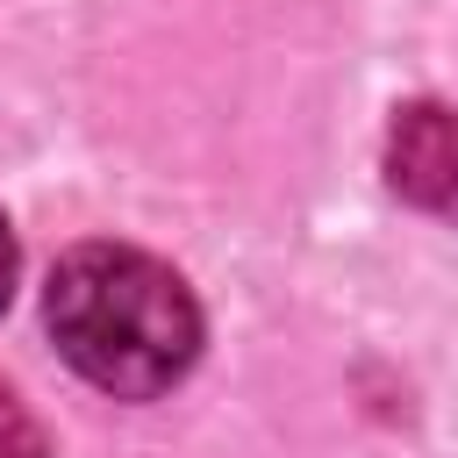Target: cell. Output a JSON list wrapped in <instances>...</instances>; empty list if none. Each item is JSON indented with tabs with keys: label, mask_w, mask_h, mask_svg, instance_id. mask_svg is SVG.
<instances>
[{
	"label": "cell",
	"mask_w": 458,
	"mask_h": 458,
	"mask_svg": "<svg viewBox=\"0 0 458 458\" xmlns=\"http://www.w3.org/2000/svg\"><path fill=\"white\" fill-rule=\"evenodd\" d=\"M386 186L422 208L458 222V114L437 100H408L386 129Z\"/></svg>",
	"instance_id": "7a4b0ae2"
},
{
	"label": "cell",
	"mask_w": 458,
	"mask_h": 458,
	"mask_svg": "<svg viewBox=\"0 0 458 458\" xmlns=\"http://www.w3.org/2000/svg\"><path fill=\"white\" fill-rule=\"evenodd\" d=\"M50 336L79 379L122 401L179 386L200 358V308L186 279L136 243H79L57 258L43 293Z\"/></svg>",
	"instance_id": "6da1fadb"
},
{
	"label": "cell",
	"mask_w": 458,
	"mask_h": 458,
	"mask_svg": "<svg viewBox=\"0 0 458 458\" xmlns=\"http://www.w3.org/2000/svg\"><path fill=\"white\" fill-rule=\"evenodd\" d=\"M7 293H14V236L0 222V308H7Z\"/></svg>",
	"instance_id": "277c9868"
},
{
	"label": "cell",
	"mask_w": 458,
	"mask_h": 458,
	"mask_svg": "<svg viewBox=\"0 0 458 458\" xmlns=\"http://www.w3.org/2000/svg\"><path fill=\"white\" fill-rule=\"evenodd\" d=\"M0 458H50V437H43V422L14 401V386H0Z\"/></svg>",
	"instance_id": "3957f363"
}]
</instances>
